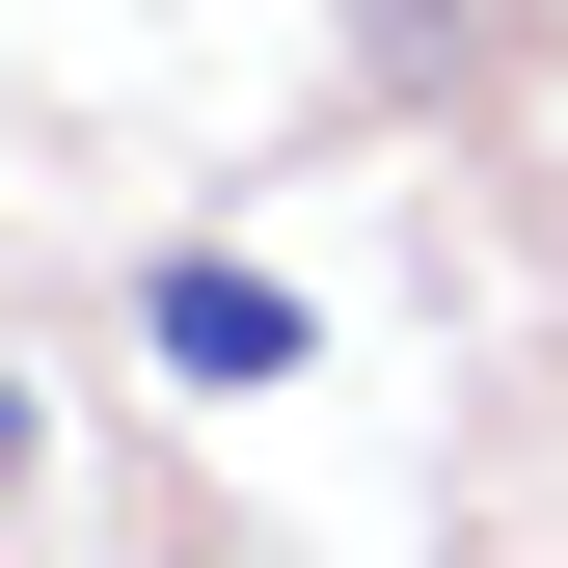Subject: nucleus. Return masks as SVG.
Returning a JSON list of instances; mask_svg holds the SVG:
<instances>
[{"mask_svg": "<svg viewBox=\"0 0 568 568\" xmlns=\"http://www.w3.org/2000/svg\"><path fill=\"white\" fill-rule=\"evenodd\" d=\"M135 352H163L190 406H271L325 325H298V271H244V244H163V271H135Z\"/></svg>", "mask_w": 568, "mask_h": 568, "instance_id": "f257e3e1", "label": "nucleus"}, {"mask_svg": "<svg viewBox=\"0 0 568 568\" xmlns=\"http://www.w3.org/2000/svg\"><path fill=\"white\" fill-rule=\"evenodd\" d=\"M0 487H28V379H0Z\"/></svg>", "mask_w": 568, "mask_h": 568, "instance_id": "f03ea898", "label": "nucleus"}]
</instances>
